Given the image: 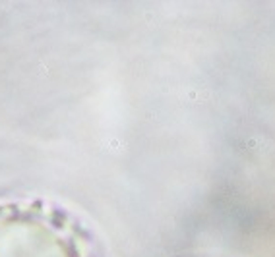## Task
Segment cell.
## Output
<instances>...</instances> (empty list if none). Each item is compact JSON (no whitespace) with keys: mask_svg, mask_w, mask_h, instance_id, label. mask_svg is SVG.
<instances>
[{"mask_svg":"<svg viewBox=\"0 0 275 257\" xmlns=\"http://www.w3.org/2000/svg\"><path fill=\"white\" fill-rule=\"evenodd\" d=\"M0 257H99L93 234L74 213L43 199L0 203Z\"/></svg>","mask_w":275,"mask_h":257,"instance_id":"cell-1","label":"cell"}]
</instances>
